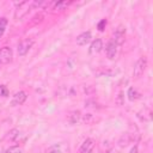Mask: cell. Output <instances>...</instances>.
I'll return each mask as SVG.
<instances>
[{
	"label": "cell",
	"instance_id": "obj_1",
	"mask_svg": "<svg viewBox=\"0 0 153 153\" xmlns=\"http://www.w3.org/2000/svg\"><path fill=\"white\" fill-rule=\"evenodd\" d=\"M16 12H14V19L16 20H20L23 19L31 10H33V5L32 1H20V2H16Z\"/></svg>",
	"mask_w": 153,
	"mask_h": 153
},
{
	"label": "cell",
	"instance_id": "obj_2",
	"mask_svg": "<svg viewBox=\"0 0 153 153\" xmlns=\"http://www.w3.org/2000/svg\"><path fill=\"white\" fill-rule=\"evenodd\" d=\"M146 68H147V59H146L145 56H142V57H140V59L136 61V63H135V66H134L133 76H134L135 79H139V78L145 73Z\"/></svg>",
	"mask_w": 153,
	"mask_h": 153
},
{
	"label": "cell",
	"instance_id": "obj_3",
	"mask_svg": "<svg viewBox=\"0 0 153 153\" xmlns=\"http://www.w3.org/2000/svg\"><path fill=\"white\" fill-rule=\"evenodd\" d=\"M124 36H126V27L122 25V24H120L115 30H114V32H112V41L117 44V45H121V44H123V42H124Z\"/></svg>",
	"mask_w": 153,
	"mask_h": 153
},
{
	"label": "cell",
	"instance_id": "obj_4",
	"mask_svg": "<svg viewBox=\"0 0 153 153\" xmlns=\"http://www.w3.org/2000/svg\"><path fill=\"white\" fill-rule=\"evenodd\" d=\"M32 44H33V41H32V39H29V38L20 41V42L18 43V47H17L18 55H19V56H25V55L29 53V50L31 49Z\"/></svg>",
	"mask_w": 153,
	"mask_h": 153
},
{
	"label": "cell",
	"instance_id": "obj_5",
	"mask_svg": "<svg viewBox=\"0 0 153 153\" xmlns=\"http://www.w3.org/2000/svg\"><path fill=\"white\" fill-rule=\"evenodd\" d=\"M12 57H13V53L10 47H2L0 49V63L7 65L12 61Z\"/></svg>",
	"mask_w": 153,
	"mask_h": 153
},
{
	"label": "cell",
	"instance_id": "obj_6",
	"mask_svg": "<svg viewBox=\"0 0 153 153\" xmlns=\"http://www.w3.org/2000/svg\"><path fill=\"white\" fill-rule=\"evenodd\" d=\"M94 146H96V141L93 139L88 137L81 143V146L79 148V153H92L94 149Z\"/></svg>",
	"mask_w": 153,
	"mask_h": 153
},
{
	"label": "cell",
	"instance_id": "obj_7",
	"mask_svg": "<svg viewBox=\"0 0 153 153\" xmlns=\"http://www.w3.org/2000/svg\"><path fill=\"white\" fill-rule=\"evenodd\" d=\"M117 48H118V45H117L112 39H110V41L108 42V44H106V47H105V53H106L108 59L114 60V59L116 57V55H117Z\"/></svg>",
	"mask_w": 153,
	"mask_h": 153
},
{
	"label": "cell",
	"instance_id": "obj_8",
	"mask_svg": "<svg viewBox=\"0 0 153 153\" xmlns=\"http://www.w3.org/2000/svg\"><path fill=\"white\" fill-rule=\"evenodd\" d=\"M26 98H27L26 92H24V91H18V92H16V93H14V96L12 97L11 104H12L13 106L22 105V104H24V103H25Z\"/></svg>",
	"mask_w": 153,
	"mask_h": 153
},
{
	"label": "cell",
	"instance_id": "obj_9",
	"mask_svg": "<svg viewBox=\"0 0 153 153\" xmlns=\"http://www.w3.org/2000/svg\"><path fill=\"white\" fill-rule=\"evenodd\" d=\"M91 38H92L91 32H90V31H84V32H81L80 35L76 36L75 42H76L78 45H86V44L91 41Z\"/></svg>",
	"mask_w": 153,
	"mask_h": 153
},
{
	"label": "cell",
	"instance_id": "obj_10",
	"mask_svg": "<svg viewBox=\"0 0 153 153\" xmlns=\"http://www.w3.org/2000/svg\"><path fill=\"white\" fill-rule=\"evenodd\" d=\"M103 48V41L100 38H96L94 41H92L91 45H90V53L91 54H97L102 50Z\"/></svg>",
	"mask_w": 153,
	"mask_h": 153
},
{
	"label": "cell",
	"instance_id": "obj_11",
	"mask_svg": "<svg viewBox=\"0 0 153 153\" xmlns=\"http://www.w3.org/2000/svg\"><path fill=\"white\" fill-rule=\"evenodd\" d=\"M81 120V112L79 110H74L68 115V122L72 124H75L78 122H80Z\"/></svg>",
	"mask_w": 153,
	"mask_h": 153
},
{
	"label": "cell",
	"instance_id": "obj_12",
	"mask_svg": "<svg viewBox=\"0 0 153 153\" xmlns=\"http://www.w3.org/2000/svg\"><path fill=\"white\" fill-rule=\"evenodd\" d=\"M18 136H19V130H18L17 128H13V129H11V130H8V131L6 133V135H5V140L12 142V141H14Z\"/></svg>",
	"mask_w": 153,
	"mask_h": 153
},
{
	"label": "cell",
	"instance_id": "obj_13",
	"mask_svg": "<svg viewBox=\"0 0 153 153\" xmlns=\"http://www.w3.org/2000/svg\"><path fill=\"white\" fill-rule=\"evenodd\" d=\"M127 96H128V99L131 100V102H134V100H136L141 97L140 92H137V90H135L134 87H129V90L127 92Z\"/></svg>",
	"mask_w": 153,
	"mask_h": 153
},
{
	"label": "cell",
	"instance_id": "obj_14",
	"mask_svg": "<svg viewBox=\"0 0 153 153\" xmlns=\"http://www.w3.org/2000/svg\"><path fill=\"white\" fill-rule=\"evenodd\" d=\"M80 121L82 123H85V124H92V123H94L98 120L92 114H85V115H81V120Z\"/></svg>",
	"mask_w": 153,
	"mask_h": 153
},
{
	"label": "cell",
	"instance_id": "obj_15",
	"mask_svg": "<svg viewBox=\"0 0 153 153\" xmlns=\"http://www.w3.org/2000/svg\"><path fill=\"white\" fill-rule=\"evenodd\" d=\"M45 153H63V151H62V145H61V143L53 145V146H50V147L45 151Z\"/></svg>",
	"mask_w": 153,
	"mask_h": 153
},
{
	"label": "cell",
	"instance_id": "obj_16",
	"mask_svg": "<svg viewBox=\"0 0 153 153\" xmlns=\"http://www.w3.org/2000/svg\"><path fill=\"white\" fill-rule=\"evenodd\" d=\"M7 19L6 18H0V37L4 35V32H5V30H6V25H7Z\"/></svg>",
	"mask_w": 153,
	"mask_h": 153
},
{
	"label": "cell",
	"instance_id": "obj_17",
	"mask_svg": "<svg viewBox=\"0 0 153 153\" xmlns=\"http://www.w3.org/2000/svg\"><path fill=\"white\" fill-rule=\"evenodd\" d=\"M5 153H22V148L19 146H11L5 151Z\"/></svg>",
	"mask_w": 153,
	"mask_h": 153
},
{
	"label": "cell",
	"instance_id": "obj_18",
	"mask_svg": "<svg viewBox=\"0 0 153 153\" xmlns=\"http://www.w3.org/2000/svg\"><path fill=\"white\" fill-rule=\"evenodd\" d=\"M8 88L5 85H0V97H8Z\"/></svg>",
	"mask_w": 153,
	"mask_h": 153
},
{
	"label": "cell",
	"instance_id": "obj_19",
	"mask_svg": "<svg viewBox=\"0 0 153 153\" xmlns=\"http://www.w3.org/2000/svg\"><path fill=\"white\" fill-rule=\"evenodd\" d=\"M106 19H102L99 23H98V25H97V29L99 30V31H104V29H105V26H106Z\"/></svg>",
	"mask_w": 153,
	"mask_h": 153
},
{
	"label": "cell",
	"instance_id": "obj_20",
	"mask_svg": "<svg viewBox=\"0 0 153 153\" xmlns=\"http://www.w3.org/2000/svg\"><path fill=\"white\" fill-rule=\"evenodd\" d=\"M122 96H123V93H122V92H121V93H120V94H118V99H117V102H116V103H117V104H118V105H121V104H122V103H123V102H122Z\"/></svg>",
	"mask_w": 153,
	"mask_h": 153
},
{
	"label": "cell",
	"instance_id": "obj_21",
	"mask_svg": "<svg viewBox=\"0 0 153 153\" xmlns=\"http://www.w3.org/2000/svg\"><path fill=\"white\" fill-rule=\"evenodd\" d=\"M136 152H137V148L136 147H133L131 151H130V153H136Z\"/></svg>",
	"mask_w": 153,
	"mask_h": 153
},
{
	"label": "cell",
	"instance_id": "obj_22",
	"mask_svg": "<svg viewBox=\"0 0 153 153\" xmlns=\"http://www.w3.org/2000/svg\"><path fill=\"white\" fill-rule=\"evenodd\" d=\"M105 153H116V151H115V149H109V151H106Z\"/></svg>",
	"mask_w": 153,
	"mask_h": 153
},
{
	"label": "cell",
	"instance_id": "obj_23",
	"mask_svg": "<svg viewBox=\"0 0 153 153\" xmlns=\"http://www.w3.org/2000/svg\"><path fill=\"white\" fill-rule=\"evenodd\" d=\"M0 153H5V151H4V149H2L1 147H0Z\"/></svg>",
	"mask_w": 153,
	"mask_h": 153
}]
</instances>
